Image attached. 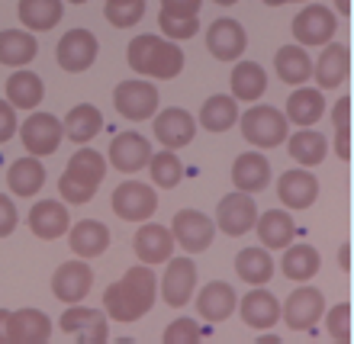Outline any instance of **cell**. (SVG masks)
Returning a JSON list of instances; mask_svg holds the SVG:
<instances>
[{"label": "cell", "instance_id": "cell-39", "mask_svg": "<svg viewBox=\"0 0 354 344\" xmlns=\"http://www.w3.org/2000/svg\"><path fill=\"white\" fill-rule=\"evenodd\" d=\"M319 264H322V258H319V251L313 245H293V248H287L280 267H283V277L287 280L306 283V280H313L319 274Z\"/></svg>", "mask_w": 354, "mask_h": 344}, {"label": "cell", "instance_id": "cell-40", "mask_svg": "<svg viewBox=\"0 0 354 344\" xmlns=\"http://www.w3.org/2000/svg\"><path fill=\"white\" fill-rule=\"evenodd\" d=\"M200 122H203V129H209V132L232 129L235 122H239V103H235V97H225V93L209 97V100L203 103V110H200Z\"/></svg>", "mask_w": 354, "mask_h": 344}, {"label": "cell", "instance_id": "cell-33", "mask_svg": "<svg viewBox=\"0 0 354 344\" xmlns=\"http://www.w3.org/2000/svg\"><path fill=\"white\" fill-rule=\"evenodd\" d=\"M287 149H290V158L297 161V164L316 168V164H322V158H326L328 142L322 132H313L309 126H303L299 132H293V139L287 135Z\"/></svg>", "mask_w": 354, "mask_h": 344}, {"label": "cell", "instance_id": "cell-56", "mask_svg": "<svg viewBox=\"0 0 354 344\" xmlns=\"http://www.w3.org/2000/svg\"><path fill=\"white\" fill-rule=\"evenodd\" d=\"M213 3H219V7H232V3H239V0H213Z\"/></svg>", "mask_w": 354, "mask_h": 344}, {"label": "cell", "instance_id": "cell-29", "mask_svg": "<svg viewBox=\"0 0 354 344\" xmlns=\"http://www.w3.org/2000/svg\"><path fill=\"white\" fill-rule=\"evenodd\" d=\"M46 184V164L36 158V155H29V158H19L10 164L7 171V187L13 190L17 196H36Z\"/></svg>", "mask_w": 354, "mask_h": 344}, {"label": "cell", "instance_id": "cell-2", "mask_svg": "<svg viewBox=\"0 0 354 344\" xmlns=\"http://www.w3.org/2000/svg\"><path fill=\"white\" fill-rule=\"evenodd\" d=\"M129 68L136 75L145 77H161V81H171L184 71V52L174 39H161V36H136L129 42Z\"/></svg>", "mask_w": 354, "mask_h": 344}, {"label": "cell", "instance_id": "cell-27", "mask_svg": "<svg viewBox=\"0 0 354 344\" xmlns=\"http://www.w3.org/2000/svg\"><path fill=\"white\" fill-rule=\"evenodd\" d=\"M239 312H242L245 325H252V328H270L280 322V303L268 289H252V293L242 299Z\"/></svg>", "mask_w": 354, "mask_h": 344}, {"label": "cell", "instance_id": "cell-54", "mask_svg": "<svg viewBox=\"0 0 354 344\" xmlns=\"http://www.w3.org/2000/svg\"><path fill=\"white\" fill-rule=\"evenodd\" d=\"M258 344H277V335H261L258 338Z\"/></svg>", "mask_w": 354, "mask_h": 344}, {"label": "cell", "instance_id": "cell-4", "mask_svg": "<svg viewBox=\"0 0 354 344\" xmlns=\"http://www.w3.org/2000/svg\"><path fill=\"white\" fill-rule=\"evenodd\" d=\"M242 135L254 149H277L290 135L287 116L274 106H252L248 113H242Z\"/></svg>", "mask_w": 354, "mask_h": 344}, {"label": "cell", "instance_id": "cell-44", "mask_svg": "<svg viewBox=\"0 0 354 344\" xmlns=\"http://www.w3.org/2000/svg\"><path fill=\"white\" fill-rule=\"evenodd\" d=\"M200 338H203V328L194 318H174L165 328V344H196Z\"/></svg>", "mask_w": 354, "mask_h": 344}, {"label": "cell", "instance_id": "cell-49", "mask_svg": "<svg viewBox=\"0 0 354 344\" xmlns=\"http://www.w3.org/2000/svg\"><path fill=\"white\" fill-rule=\"evenodd\" d=\"M332 120H335V132L351 129V100H348V97H342V100L335 103V110H332Z\"/></svg>", "mask_w": 354, "mask_h": 344}, {"label": "cell", "instance_id": "cell-32", "mask_svg": "<svg viewBox=\"0 0 354 344\" xmlns=\"http://www.w3.org/2000/svg\"><path fill=\"white\" fill-rule=\"evenodd\" d=\"M322 113H326V97H322V90L299 84V90L290 93L287 120H293L297 126H316V122L322 120Z\"/></svg>", "mask_w": 354, "mask_h": 344}, {"label": "cell", "instance_id": "cell-38", "mask_svg": "<svg viewBox=\"0 0 354 344\" xmlns=\"http://www.w3.org/2000/svg\"><path fill=\"white\" fill-rule=\"evenodd\" d=\"M235 274L252 283V287H261L274 277V260H270L268 248H242L239 258H235Z\"/></svg>", "mask_w": 354, "mask_h": 344}, {"label": "cell", "instance_id": "cell-17", "mask_svg": "<svg viewBox=\"0 0 354 344\" xmlns=\"http://www.w3.org/2000/svg\"><path fill=\"white\" fill-rule=\"evenodd\" d=\"M132 251H136V258H139L142 264H149V267L165 264V260L174 254V235H171V229H165V225H158V222H145L139 232H136V238H132Z\"/></svg>", "mask_w": 354, "mask_h": 344}, {"label": "cell", "instance_id": "cell-26", "mask_svg": "<svg viewBox=\"0 0 354 344\" xmlns=\"http://www.w3.org/2000/svg\"><path fill=\"white\" fill-rule=\"evenodd\" d=\"M68 245L77 258H100L110 248V229L97 219H84L68 232Z\"/></svg>", "mask_w": 354, "mask_h": 344}, {"label": "cell", "instance_id": "cell-36", "mask_svg": "<svg viewBox=\"0 0 354 344\" xmlns=\"http://www.w3.org/2000/svg\"><path fill=\"white\" fill-rule=\"evenodd\" d=\"M254 225H258V238L264 242V248H287L293 242V232H297L293 219L283 209H268L264 216L254 219Z\"/></svg>", "mask_w": 354, "mask_h": 344}, {"label": "cell", "instance_id": "cell-57", "mask_svg": "<svg viewBox=\"0 0 354 344\" xmlns=\"http://www.w3.org/2000/svg\"><path fill=\"white\" fill-rule=\"evenodd\" d=\"M68 3H87V0H68Z\"/></svg>", "mask_w": 354, "mask_h": 344}, {"label": "cell", "instance_id": "cell-53", "mask_svg": "<svg viewBox=\"0 0 354 344\" xmlns=\"http://www.w3.org/2000/svg\"><path fill=\"white\" fill-rule=\"evenodd\" d=\"M268 7H283V3H299V0H264Z\"/></svg>", "mask_w": 354, "mask_h": 344}, {"label": "cell", "instance_id": "cell-47", "mask_svg": "<svg viewBox=\"0 0 354 344\" xmlns=\"http://www.w3.org/2000/svg\"><path fill=\"white\" fill-rule=\"evenodd\" d=\"M19 216H17V206L10 203V196L0 193V238H7L13 229H17Z\"/></svg>", "mask_w": 354, "mask_h": 344}, {"label": "cell", "instance_id": "cell-45", "mask_svg": "<svg viewBox=\"0 0 354 344\" xmlns=\"http://www.w3.org/2000/svg\"><path fill=\"white\" fill-rule=\"evenodd\" d=\"M158 26L165 29L168 39H190L200 32V17H190V19H174V17H165L158 13Z\"/></svg>", "mask_w": 354, "mask_h": 344}, {"label": "cell", "instance_id": "cell-18", "mask_svg": "<svg viewBox=\"0 0 354 344\" xmlns=\"http://www.w3.org/2000/svg\"><path fill=\"white\" fill-rule=\"evenodd\" d=\"M194 135H196L194 116L187 110H180V106H168L165 113L155 116V139H158L165 149H171V151L184 149V145L194 142Z\"/></svg>", "mask_w": 354, "mask_h": 344}, {"label": "cell", "instance_id": "cell-19", "mask_svg": "<svg viewBox=\"0 0 354 344\" xmlns=\"http://www.w3.org/2000/svg\"><path fill=\"white\" fill-rule=\"evenodd\" d=\"M151 158V145L145 135L139 132H120L116 139L110 142V164L122 174H136L149 164Z\"/></svg>", "mask_w": 354, "mask_h": 344}, {"label": "cell", "instance_id": "cell-21", "mask_svg": "<svg viewBox=\"0 0 354 344\" xmlns=\"http://www.w3.org/2000/svg\"><path fill=\"white\" fill-rule=\"evenodd\" d=\"M71 225V216H68V206L58 203V200H39L32 209H29V229L36 238L42 242H55L68 232Z\"/></svg>", "mask_w": 354, "mask_h": 344}, {"label": "cell", "instance_id": "cell-1", "mask_svg": "<svg viewBox=\"0 0 354 344\" xmlns=\"http://www.w3.org/2000/svg\"><path fill=\"white\" fill-rule=\"evenodd\" d=\"M155 296H158V280H155V270L145 264V267H132L126 277L106 287L103 309L113 322H139L155 306Z\"/></svg>", "mask_w": 354, "mask_h": 344}, {"label": "cell", "instance_id": "cell-28", "mask_svg": "<svg viewBox=\"0 0 354 344\" xmlns=\"http://www.w3.org/2000/svg\"><path fill=\"white\" fill-rule=\"evenodd\" d=\"M62 129H65V135L71 142H77V145H87L91 139H97L103 129V113L93 106V103H77L75 110L65 116V122H62Z\"/></svg>", "mask_w": 354, "mask_h": 344}, {"label": "cell", "instance_id": "cell-20", "mask_svg": "<svg viewBox=\"0 0 354 344\" xmlns=\"http://www.w3.org/2000/svg\"><path fill=\"white\" fill-rule=\"evenodd\" d=\"M52 338V322L42 309H17L10 312L7 341L10 344H46Z\"/></svg>", "mask_w": 354, "mask_h": 344}, {"label": "cell", "instance_id": "cell-46", "mask_svg": "<svg viewBox=\"0 0 354 344\" xmlns=\"http://www.w3.org/2000/svg\"><path fill=\"white\" fill-rule=\"evenodd\" d=\"M200 7H203V0H161V13L174 19L200 17Z\"/></svg>", "mask_w": 354, "mask_h": 344}, {"label": "cell", "instance_id": "cell-52", "mask_svg": "<svg viewBox=\"0 0 354 344\" xmlns=\"http://www.w3.org/2000/svg\"><path fill=\"white\" fill-rule=\"evenodd\" d=\"M335 10L342 17H348V13H351V0H335Z\"/></svg>", "mask_w": 354, "mask_h": 344}, {"label": "cell", "instance_id": "cell-23", "mask_svg": "<svg viewBox=\"0 0 354 344\" xmlns=\"http://www.w3.org/2000/svg\"><path fill=\"white\" fill-rule=\"evenodd\" d=\"M235 306H239V299H235V289L225 283V280H213V283H206L203 289H200V296H196V312H200V318H206V322H225V318L235 312Z\"/></svg>", "mask_w": 354, "mask_h": 344}, {"label": "cell", "instance_id": "cell-16", "mask_svg": "<svg viewBox=\"0 0 354 344\" xmlns=\"http://www.w3.org/2000/svg\"><path fill=\"white\" fill-rule=\"evenodd\" d=\"M62 332L65 335H75L81 344H103L110 335V325H106V316L100 309H87V306H71L62 316Z\"/></svg>", "mask_w": 354, "mask_h": 344}, {"label": "cell", "instance_id": "cell-43", "mask_svg": "<svg viewBox=\"0 0 354 344\" xmlns=\"http://www.w3.org/2000/svg\"><path fill=\"white\" fill-rule=\"evenodd\" d=\"M106 23L116 29H129L136 26L142 17H145V0H132V3H122V7H106L103 10Z\"/></svg>", "mask_w": 354, "mask_h": 344}, {"label": "cell", "instance_id": "cell-15", "mask_svg": "<svg viewBox=\"0 0 354 344\" xmlns=\"http://www.w3.org/2000/svg\"><path fill=\"white\" fill-rule=\"evenodd\" d=\"M91 287H93V270L84 260H65L55 270V277H52V293H55L58 303H68V306L81 303L91 293Z\"/></svg>", "mask_w": 354, "mask_h": 344}, {"label": "cell", "instance_id": "cell-35", "mask_svg": "<svg viewBox=\"0 0 354 344\" xmlns=\"http://www.w3.org/2000/svg\"><path fill=\"white\" fill-rule=\"evenodd\" d=\"M42 97H46V84L32 71H17L7 81V100L13 110H36Z\"/></svg>", "mask_w": 354, "mask_h": 344}, {"label": "cell", "instance_id": "cell-13", "mask_svg": "<svg viewBox=\"0 0 354 344\" xmlns=\"http://www.w3.org/2000/svg\"><path fill=\"white\" fill-rule=\"evenodd\" d=\"M206 48H209V55L216 61H239L242 52L248 48V32L232 17H223L216 19L209 32H206Z\"/></svg>", "mask_w": 354, "mask_h": 344}, {"label": "cell", "instance_id": "cell-24", "mask_svg": "<svg viewBox=\"0 0 354 344\" xmlns=\"http://www.w3.org/2000/svg\"><path fill=\"white\" fill-rule=\"evenodd\" d=\"M270 180V161L264 158L261 151H245L239 155L232 164V184L235 190H245V193H261Z\"/></svg>", "mask_w": 354, "mask_h": 344}, {"label": "cell", "instance_id": "cell-7", "mask_svg": "<svg viewBox=\"0 0 354 344\" xmlns=\"http://www.w3.org/2000/svg\"><path fill=\"white\" fill-rule=\"evenodd\" d=\"M254 219H258V206H254V196L245 193V190H235V193H225L219 200V209H216V229L225 235H239L252 232Z\"/></svg>", "mask_w": 354, "mask_h": 344}, {"label": "cell", "instance_id": "cell-48", "mask_svg": "<svg viewBox=\"0 0 354 344\" xmlns=\"http://www.w3.org/2000/svg\"><path fill=\"white\" fill-rule=\"evenodd\" d=\"M13 132H17V113L10 100H0V145L13 139Z\"/></svg>", "mask_w": 354, "mask_h": 344}, {"label": "cell", "instance_id": "cell-30", "mask_svg": "<svg viewBox=\"0 0 354 344\" xmlns=\"http://www.w3.org/2000/svg\"><path fill=\"white\" fill-rule=\"evenodd\" d=\"M39 52L36 36H29L26 29H3L0 32V65L23 68L29 65Z\"/></svg>", "mask_w": 354, "mask_h": 344}, {"label": "cell", "instance_id": "cell-10", "mask_svg": "<svg viewBox=\"0 0 354 344\" xmlns=\"http://www.w3.org/2000/svg\"><path fill=\"white\" fill-rule=\"evenodd\" d=\"M62 120H55L52 113H32L23 126H19V139L26 145L29 155L36 158H46V155H55L58 145H62Z\"/></svg>", "mask_w": 354, "mask_h": 344}, {"label": "cell", "instance_id": "cell-9", "mask_svg": "<svg viewBox=\"0 0 354 344\" xmlns=\"http://www.w3.org/2000/svg\"><path fill=\"white\" fill-rule=\"evenodd\" d=\"M113 103L126 120L142 122L158 113V87H151L149 81H122L113 90Z\"/></svg>", "mask_w": 354, "mask_h": 344}, {"label": "cell", "instance_id": "cell-8", "mask_svg": "<svg viewBox=\"0 0 354 344\" xmlns=\"http://www.w3.org/2000/svg\"><path fill=\"white\" fill-rule=\"evenodd\" d=\"M171 235H174V245H180L187 254H200L213 245L216 222L209 216L200 213V209H180V213L174 216Z\"/></svg>", "mask_w": 354, "mask_h": 344}, {"label": "cell", "instance_id": "cell-37", "mask_svg": "<svg viewBox=\"0 0 354 344\" xmlns=\"http://www.w3.org/2000/svg\"><path fill=\"white\" fill-rule=\"evenodd\" d=\"M268 90V75L258 61H239L232 68V97L245 103H254Z\"/></svg>", "mask_w": 354, "mask_h": 344}, {"label": "cell", "instance_id": "cell-41", "mask_svg": "<svg viewBox=\"0 0 354 344\" xmlns=\"http://www.w3.org/2000/svg\"><path fill=\"white\" fill-rule=\"evenodd\" d=\"M145 168L151 171V180L158 187H165V190H174V187L180 184V177H184V164H180V158H177L171 149L151 155Z\"/></svg>", "mask_w": 354, "mask_h": 344}, {"label": "cell", "instance_id": "cell-6", "mask_svg": "<svg viewBox=\"0 0 354 344\" xmlns=\"http://www.w3.org/2000/svg\"><path fill=\"white\" fill-rule=\"evenodd\" d=\"M326 316V296L316 287H299L290 293V299L280 309V318L287 322L290 332H309L319 325V318Z\"/></svg>", "mask_w": 354, "mask_h": 344}, {"label": "cell", "instance_id": "cell-3", "mask_svg": "<svg viewBox=\"0 0 354 344\" xmlns=\"http://www.w3.org/2000/svg\"><path fill=\"white\" fill-rule=\"evenodd\" d=\"M106 177V161H103L100 151L93 149H81L71 155L68 161L65 174L58 180V190H62V200L71 206H81V203H91L97 187L103 184Z\"/></svg>", "mask_w": 354, "mask_h": 344}, {"label": "cell", "instance_id": "cell-5", "mask_svg": "<svg viewBox=\"0 0 354 344\" xmlns=\"http://www.w3.org/2000/svg\"><path fill=\"white\" fill-rule=\"evenodd\" d=\"M110 206L113 213L126 219V222H145L158 209V193L149 184H142V180H126V184L113 190Z\"/></svg>", "mask_w": 354, "mask_h": 344}, {"label": "cell", "instance_id": "cell-22", "mask_svg": "<svg viewBox=\"0 0 354 344\" xmlns=\"http://www.w3.org/2000/svg\"><path fill=\"white\" fill-rule=\"evenodd\" d=\"M277 196H280V203L290 206V209H309L319 196V180L313 177L309 168L287 171L277 180Z\"/></svg>", "mask_w": 354, "mask_h": 344}, {"label": "cell", "instance_id": "cell-50", "mask_svg": "<svg viewBox=\"0 0 354 344\" xmlns=\"http://www.w3.org/2000/svg\"><path fill=\"white\" fill-rule=\"evenodd\" d=\"M338 267L345 270V274L351 270V248H348V242L342 245V248H338Z\"/></svg>", "mask_w": 354, "mask_h": 344}, {"label": "cell", "instance_id": "cell-51", "mask_svg": "<svg viewBox=\"0 0 354 344\" xmlns=\"http://www.w3.org/2000/svg\"><path fill=\"white\" fill-rule=\"evenodd\" d=\"M7 322H10V312L7 309H0V344H10L7 341Z\"/></svg>", "mask_w": 354, "mask_h": 344}, {"label": "cell", "instance_id": "cell-34", "mask_svg": "<svg viewBox=\"0 0 354 344\" xmlns=\"http://www.w3.org/2000/svg\"><path fill=\"white\" fill-rule=\"evenodd\" d=\"M17 13L26 29H32V32H48V29L58 26L65 7H62V0H19Z\"/></svg>", "mask_w": 354, "mask_h": 344}, {"label": "cell", "instance_id": "cell-55", "mask_svg": "<svg viewBox=\"0 0 354 344\" xmlns=\"http://www.w3.org/2000/svg\"><path fill=\"white\" fill-rule=\"evenodd\" d=\"M122 3H132V0H106V7H122Z\"/></svg>", "mask_w": 354, "mask_h": 344}, {"label": "cell", "instance_id": "cell-14", "mask_svg": "<svg viewBox=\"0 0 354 344\" xmlns=\"http://www.w3.org/2000/svg\"><path fill=\"white\" fill-rule=\"evenodd\" d=\"M196 289V264L187 258H168V270L161 280V296L171 309H180L190 303V293Z\"/></svg>", "mask_w": 354, "mask_h": 344}, {"label": "cell", "instance_id": "cell-25", "mask_svg": "<svg viewBox=\"0 0 354 344\" xmlns=\"http://www.w3.org/2000/svg\"><path fill=\"white\" fill-rule=\"evenodd\" d=\"M351 71V52L348 46L326 42V52L319 55V65H313V77L319 87H338Z\"/></svg>", "mask_w": 354, "mask_h": 344}, {"label": "cell", "instance_id": "cell-12", "mask_svg": "<svg viewBox=\"0 0 354 344\" xmlns=\"http://www.w3.org/2000/svg\"><path fill=\"white\" fill-rule=\"evenodd\" d=\"M335 13L322 3H309L306 10H299L293 19V39L299 46H326L335 36Z\"/></svg>", "mask_w": 354, "mask_h": 344}, {"label": "cell", "instance_id": "cell-11", "mask_svg": "<svg viewBox=\"0 0 354 344\" xmlns=\"http://www.w3.org/2000/svg\"><path fill=\"white\" fill-rule=\"evenodd\" d=\"M97 52H100V46H97V36H93L91 29H71V32L62 36V42H58L55 58L65 71L81 75V71H87V68L97 61Z\"/></svg>", "mask_w": 354, "mask_h": 344}, {"label": "cell", "instance_id": "cell-42", "mask_svg": "<svg viewBox=\"0 0 354 344\" xmlns=\"http://www.w3.org/2000/svg\"><path fill=\"white\" fill-rule=\"evenodd\" d=\"M326 328H328V335H332V341H338V344L351 341V306H348V303H338V306L328 309Z\"/></svg>", "mask_w": 354, "mask_h": 344}, {"label": "cell", "instance_id": "cell-31", "mask_svg": "<svg viewBox=\"0 0 354 344\" xmlns=\"http://www.w3.org/2000/svg\"><path fill=\"white\" fill-rule=\"evenodd\" d=\"M274 68H277V77L283 84H306L309 77H313V58L306 55V48L299 46H283L277 48V55H274Z\"/></svg>", "mask_w": 354, "mask_h": 344}]
</instances>
